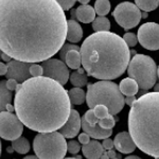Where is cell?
Wrapping results in <instances>:
<instances>
[{
    "label": "cell",
    "instance_id": "obj_40",
    "mask_svg": "<svg viewBox=\"0 0 159 159\" xmlns=\"http://www.w3.org/2000/svg\"><path fill=\"white\" fill-rule=\"evenodd\" d=\"M7 72V65L0 61V75H6Z\"/></svg>",
    "mask_w": 159,
    "mask_h": 159
},
{
    "label": "cell",
    "instance_id": "obj_42",
    "mask_svg": "<svg viewBox=\"0 0 159 159\" xmlns=\"http://www.w3.org/2000/svg\"><path fill=\"white\" fill-rule=\"evenodd\" d=\"M107 154H108V157H109V159H114V158L117 156V154H116V152H115L114 150H109V151H107Z\"/></svg>",
    "mask_w": 159,
    "mask_h": 159
},
{
    "label": "cell",
    "instance_id": "obj_33",
    "mask_svg": "<svg viewBox=\"0 0 159 159\" xmlns=\"http://www.w3.org/2000/svg\"><path fill=\"white\" fill-rule=\"evenodd\" d=\"M30 73L32 75V78H38V76H43V70L42 65L38 64H32L30 67Z\"/></svg>",
    "mask_w": 159,
    "mask_h": 159
},
{
    "label": "cell",
    "instance_id": "obj_58",
    "mask_svg": "<svg viewBox=\"0 0 159 159\" xmlns=\"http://www.w3.org/2000/svg\"><path fill=\"white\" fill-rule=\"evenodd\" d=\"M155 159H159V158H155Z\"/></svg>",
    "mask_w": 159,
    "mask_h": 159
},
{
    "label": "cell",
    "instance_id": "obj_25",
    "mask_svg": "<svg viewBox=\"0 0 159 159\" xmlns=\"http://www.w3.org/2000/svg\"><path fill=\"white\" fill-rule=\"evenodd\" d=\"M135 3L142 11L151 12L158 7L159 0H135Z\"/></svg>",
    "mask_w": 159,
    "mask_h": 159
},
{
    "label": "cell",
    "instance_id": "obj_16",
    "mask_svg": "<svg viewBox=\"0 0 159 159\" xmlns=\"http://www.w3.org/2000/svg\"><path fill=\"white\" fill-rule=\"evenodd\" d=\"M13 93L7 87V81H0V111H13L15 108L12 106Z\"/></svg>",
    "mask_w": 159,
    "mask_h": 159
},
{
    "label": "cell",
    "instance_id": "obj_34",
    "mask_svg": "<svg viewBox=\"0 0 159 159\" xmlns=\"http://www.w3.org/2000/svg\"><path fill=\"white\" fill-rule=\"evenodd\" d=\"M84 118H85L86 121L89 122V123H99V121H100L98 118L96 117V115H94L93 109H90V108H89L85 112V115H84Z\"/></svg>",
    "mask_w": 159,
    "mask_h": 159
},
{
    "label": "cell",
    "instance_id": "obj_57",
    "mask_svg": "<svg viewBox=\"0 0 159 159\" xmlns=\"http://www.w3.org/2000/svg\"><path fill=\"white\" fill-rule=\"evenodd\" d=\"M73 1H74V2H75V1H79V0H73Z\"/></svg>",
    "mask_w": 159,
    "mask_h": 159
},
{
    "label": "cell",
    "instance_id": "obj_14",
    "mask_svg": "<svg viewBox=\"0 0 159 159\" xmlns=\"http://www.w3.org/2000/svg\"><path fill=\"white\" fill-rule=\"evenodd\" d=\"M82 121V129L83 132L86 133L93 139H105L109 138L112 134L111 129H102L99 125V123H89L85 120V118H81Z\"/></svg>",
    "mask_w": 159,
    "mask_h": 159
},
{
    "label": "cell",
    "instance_id": "obj_51",
    "mask_svg": "<svg viewBox=\"0 0 159 159\" xmlns=\"http://www.w3.org/2000/svg\"><path fill=\"white\" fill-rule=\"evenodd\" d=\"M13 151H14V148H13L12 147H9V148H7V152H9V153H12Z\"/></svg>",
    "mask_w": 159,
    "mask_h": 159
},
{
    "label": "cell",
    "instance_id": "obj_31",
    "mask_svg": "<svg viewBox=\"0 0 159 159\" xmlns=\"http://www.w3.org/2000/svg\"><path fill=\"white\" fill-rule=\"evenodd\" d=\"M123 39L125 40V43H126V45L129 47H135L138 43V37L136 36L134 33H130V32L125 33L124 36H123Z\"/></svg>",
    "mask_w": 159,
    "mask_h": 159
},
{
    "label": "cell",
    "instance_id": "obj_53",
    "mask_svg": "<svg viewBox=\"0 0 159 159\" xmlns=\"http://www.w3.org/2000/svg\"><path fill=\"white\" fill-rule=\"evenodd\" d=\"M157 75L159 76V67L157 68Z\"/></svg>",
    "mask_w": 159,
    "mask_h": 159
},
{
    "label": "cell",
    "instance_id": "obj_37",
    "mask_svg": "<svg viewBox=\"0 0 159 159\" xmlns=\"http://www.w3.org/2000/svg\"><path fill=\"white\" fill-rule=\"evenodd\" d=\"M17 85H18V82H17L16 80H14V79H7V89H10L11 91L16 90Z\"/></svg>",
    "mask_w": 159,
    "mask_h": 159
},
{
    "label": "cell",
    "instance_id": "obj_41",
    "mask_svg": "<svg viewBox=\"0 0 159 159\" xmlns=\"http://www.w3.org/2000/svg\"><path fill=\"white\" fill-rule=\"evenodd\" d=\"M1 60L2 61H7V63H10L13 58L11 57L10 55H7V53H4V52H2V54H1Z\"/></svg>",
    "mask_w": 159,
    "mask_h": 159
},
{
    "label": "cell",
    "instance_id": "obj_13",
    "mask_svg": "<svg viewBox=\"0 0 159 159\" xmlns=\"http://www.w3.org/2000/svg\"><path fill=\"white\" fill-rule=\"evenodd\" d=\"M81 127L82 121L79 111L75 109H71L70 116H69L67 122L60 129V133L65 138L70 139V138H74L75 136L79 135Z\"/></svg>",
    "mask_w": 159,
    "mask_h": 159
},
{
    "label": "cell",
    "instance_id": "obj_36",
    "mask_svg": "<svg viewBox=\"0 0 159 159\" xmlns=\"http://www.w3.org/2000/svg\"><path fill=\"white\" fill-rule=\"evenodd\" d=\"M102 147L105 151H109V150H112L115 148L114 145V140L109 139V138H105L103 139V142H102Z\"/></svg>",
    "mask_w": 159,
    "mask_h": 159
},
{
    "label": "cell",
    "instance_id": "obj_26",
    "mask_svg": "<svg viewBox=\"0 0 159 159\" xmlns=\"http://www.w3.org/2000/svg\"><path fill=\"white\" fill-rule=\"evenodd\" d=\"M94 11L99 16H105L110 11V2L109 0H96L94 3Z\"/></svg>",
    "mask_w": 159,
    "mask_h": 159
},
{
    "label": "cell",
    "instance_id": "obj_21",
    "mask_svg": "<svg viewBox=\"0 0 159 159\" xmlns=\"http://www.w3.org/2000/svg\"><path fill=\"white\" fill-rule=\"evenodd\" d=\"M64 63H66V65H67L69 68L73 69V70L74 69L78 70L82 65V56H81L80 50L68 51L67 54H66V58Z\"/></svg>",
    "mask_w": 159,
    "mask_h": 159
},
{
    "label": "cell",
    "instance_id": "obj_11",
    "mask_svg": "<svg viewBox=\"0 0 159 159\" xmlns=\"http://www.w3.org/2000/svg\"><path fill=\"white\" fill-rule=\"evenodd\" d=\"M138 42L147 50H159V25L147 22L138 30Z\"/></svg>",
    "mask_w": 159,
    "mask_h": 159
},
{
    "label": "cell",
    "instance_id": "obj_18",
    "mask_svg": "<svg viewBox=\"0 0 159 159\" xmlns=\"http://www.w3.org/2000/svg\"><path fill=\"white\" fill-rule=\"evenodd\" d=\"M75 13H76V20L83 22V24H90V22H92L96 19L94 7L88 6V4L80 6L75 10Z\"/></svg>",
    "mask_w": 159,
    "mask_h": 159
},
{
    "label": "cell",
    "instance_id": "obj_44",
    "mask_svg": "<svg viewBox=\"0 0 159 159\" xmlns=\"http://www.w3.org/2000/svg\"><path fill=\"white\" fill-rule=\"evenodd\" d=\"M100 159H109L108 154H107V151H104V153L102 154V156H101V158H100Z\"/></svg>",
    "mask_w": 159,
    "mask_h": 159
},
{
    "label": "cell",
    "instance_id": "obj_39",
    "mask_svg": "<svg viewBox=\"0 0 159 159\" xmlns=\"http://www.w3.org/2000/svg\"><path fill=\"white\" fill-rule=\"evenodd\" d=\"M124 101H125V103H126L127 105L132 106V105L134 104V102L136 101V97L135 96H127V97H125Z\"/></svg>",
    "mask_w": 159,
    "mask_h": 159
},
{
    "label": "cell",
    "instance_id": "obj_12",
    "mask_svg": "<svg viewBox=\"0 0 159 159\" xmlns=\"http://www.w3.org/2000/svg\"><path fill=\"white\" fill-rule=\"evenodd\" d=\"M32 63L12 60L7 63V72L6 76L7 79H14L18 83H24L25 81L32 78L30 73V67Z\"/></svg>",
    "mask_w": 159,
    "mask_h": 159
},
{
    "label": "cell",
    "instance_id": "obj_3",
    "mask_svg": "<svg viewBox=\"0 0 159 159\" xmlns=\"http://www.w3.org/2000/svg\"><path fill=\"white\" fill-rule=\"evenodd\" d=\"M82 65L89 76L114 80L121 76L130 61L129 48L123 37L112 32H96L81 46Z\"/></svg>",
    "mask_w": 159,
    "mask_h": 159
},
{
    "label": "cell",
    "instance_id": "obj_28",
    "mask_svg": "<svg viewBox=\"0 0 159 159\" xmlns=\"http://www.w3.org/2000/svg\"><path fill=\"white\" fill-rule=\"evenodd\" d=\"M93 112L99 120H103V119H106V118H109L112 116L109 112V109L107 108V106H105V105H97L93 108Z\"/></svg>",
    "mask_w": 159,
    "mask_h": 159
},
{
    "label": "cell",
    "instance_id": "obj_10",
    "mask_svg": "<svg viewBox=\"0 0 159 159\" xmlns=\"http://www.w3.org/2000/svg\"><path fill=\"white\" fill-rule=\"evenodd\" d=\"M43 70V76L50 78L58 82L61 85H65L69 80V69L61 60L57 58H49L43 61L42 64Z\"/></svg>",
    "mask_w": 159,
    "mask_h": 159
},
{
    "label": "cell",
    "instance_id": "obj_43",
    "mask_svg": "<svg viewBox=\"0 0 159 159\" xmlns=\"http://www.w3.org/2000/svg\"><path fill=\"white\" fill-rule=\"evenodd\" d=\"M70 14H71V19L76 20V13H75V10H71V11H70Z\"/></svg>",
    "mask_w": 159,
    "mask_h": 159
},
{
    "label": "cell",
    "instance_id": "obj_55",
    "mask_svg": "<svg viewBox=\"0 0 159 159\" xmlns=\"http://www.w3.org/2000/svg\"><path fill=\"white\" fill-rule=\"evenodd\" d=\"M1 54H2V51L0 50V58H1Z\"/></svg>",
    "mask_w": 159,
    "mask_h": 159
},
{
    "label": "cell",
    "instance_id": "obj_2",
    "mask_svg": "<svg viewBox=\"0 0 159 159\" xmlns=\"http://www.w3.org/2000/svg\"><path fill=\"white\" fill-rule=\"evenodd\" d=\"M14 108L28 129L50 133L67 122L71 103L63 85L50 78L38 76L17 85Z\"/></svg>",
    "mask_w": 159,
    "mask_h": 159
},
{
    "label": "cell",
    "instance_id": "obj_24",
    "mask_svg": "<svg viewBox=\"0 0 159 159\" xmlns=\"http://www.w3.org/2000/svg\"><path fill=\"white\" fill-rule=\"evenodd\" d=\"M92 29L96 32H108L110 29L109 19L105 16H98L92 21Z\"/></svg>",
    "mask_w": 159,
    "mask_h": 159
},
{
    "label": "cell",
    "instance_id": "obj_5",
    "mask_svg": "<svg viewBox=\"0 0 159 159\" xmlns=\"http://www.w3.org/2000/svg\"><path fill=\"white\" fill-rule=\"evenodd\" d=\"M86 103L90 109L97 105H105L112 116H116L123 109L125 104L124 97L116 83L107 80H101L93 84H88Z\"/></svg>",
    "mask_w": 159,
    "mask_h": 159
},
{
    "label": "cell",
    "instance_id": "obj_50",
    "mask_svg": "<svg viewBox=\"0 0 159 159\" xmlns=\"http://www.w3.org/2000/svg\"><path fill=\"white\" fill-rule=\"evenodd\" d=\"M129 52H130V55H136V54H137V52H136V51L135 50H129Z\"/></svg>",
    "mask_w": 159,
    "mask_h": 159
},
{
    "label": "cell",
    "instance_id": "obj_20",
    "mask_svg": "<svg viewBox=\"0 0 159 159\" xmlns=\"http://www.w3.org/2000/svg\"><path fill=\"white\" fill-rule=\"evenodd\" d=\"M119 88L121 92L124 96H135L139 92V86H138L137 82L135 80L126 78L124 80H122L121 83L119 85Z\"/></svg>",
    "mask_w": 159,
    "mask_h": 159
},
{
    "label": "cell",
    "instance_id": "obj_17",
    "mask_svg": "<svg viewBox=\"0 0 159 159\" xmlns=\"http://www.w3.org/2000/svg\"><path fill=\"white\" fill-rule=\"evenodd\" d=\"M82 151L87 159H100L105 150L98 140H90L89 143L82 147Z\"/></svg>",
    "mask_w": 159,
    "mask_h": 159
},
{
    "label": "cell",
    "instance_id": "obj_15",
    "mask_svg": "<svg viewBox=\"0 0 159 159\" xmlns=\"http://www.w3.org/2000/svg\"><path fill=\"white\" fill-rule=\"evenodd\" d=\"M114 145L120 153L123 154H129L134 152L135 148H137L132 136L127 132H121L117 134L114 139Z\"/></svg>",
    "mask_w": 159,
    "mask_h": 159
},
{
    "label": "cell",
    "instance_id": "obj_54",
    "mask_svg": "<svg viewBox=\"0 0 159 159\" xmlns=\"http://www.w3.org/2000/svg\"><path fill=\"white\" fill-rule=\"evenodd\" d=\"M0 154H1V142H0Z\"/></svg>",
    "mask_w": 159,
    "mask_h": 159
},
{
    "label": "cell",
    "instance_id": "obj_7",
    "mask_svg": "<svg viewBox=\"0 0 159 159\" xmlns=\"http://www.w3.org/2000/svg\"><path fill=\"white\" fill-rule=\"evenodd\" d=\"M33 150L39 159H64L67 142L61 133H38L33 141Z\"/></svg>",
    "mask_w": 159,
    "mask_h": 159
},
{
    "label": "cell",
    "instance_id": "obj_30",
    "mask_svg": "<svg viewBox=\"0 0 159 159\" xmlns=\"http://www.w3.org/2000/svg\"><path fill=\"white\" fill-rule=\"evenodd\" d=\"M115 124H116V119L114 118V116L106 118V119H103V120H100L99 121V125L102 129H112Z\"/></svg>",
    "mask_w": 159,
    "mask_h": 159
},
{
    "label": "cell",
    "instance_id": "obj_8",
    "mask_svg": "<svg viewBox=\"0 0 159 159\" xmlns=\"http://www.w3.org/2000/svg\"><path fill=\"white\" fill-rule=\"evenodd\" d=\"M112 16L118 25L127 31L138 25L141 19V12L136 4L124 1L116 7L112 12Z\"/></svg>",
    "mask_w": 159,
    "mask_h": 159
},
{
    "label": "cell",
    "instance_id": "obj_56",
    "mask_svg": "<svg viewBox=\"0 0 159 159\" xmlns=\"http://www.w3.org/2000/svg\"><path fill=\"white\" fill-rule=\"evenodd\" d=\"M114 159H119V158H118V157H117V156H116V157H115Z\"/></svg>",
    "mask_w": 159,
    "mask_h": 159
},
{
    "label": "cell",
    "instance_id": "obj_45",
    "mask_svg": "<svg viewBox=\"0 0 159 159\" xmlns=\"http://www.w3.org/2000/svg\"><path fill=\"white\" fill-rule=\"evenodd\" d=\"M24 159H39V158H38L36 155H35V156L30 155V156H25V157Z\"/></svg>",
    "mask_w": 159,
    "mask_h": 159
},
{
    "label": "cell",
    "instance_id": "obj_23",
    "mask_svg": "<svg viewBox=\"0 0 159 159\" xmlns=\"http://www.w3.org/2000/svg\"><path fill=\"white\" fill-rule=\"evenodd\" d=\"M12 148L18 154H27L30 151V142L24 136L12 141Z\"/></svg>",
    "mask_w": 159,
    "mask_h": 159
},
{
    "label": "cell",
    "instance_id": "obj_38",
    "mask_svg": "<svg viewBox=\"0 0 159 159\" xmlns=\"http://www.w3.org/2000/svg\"><path fill=\"white\" fill-rule=\"evenodd\" d=\"M89 141H90V136L88 134H86V133H83V134H80L79 135V142L82 143V144H87V143H89Z\"/></svg>",
    "mask_w": 159,
    "mask_h": 159
},
{
    "label": "cell",
    "instance_id": "obj_22",
    "mask_svg": "<svg viewBox=\"0 0 159 159\" xmlns=\"http://www.w3.org/2000/svg\"><path fill=\"white\" fill-rule=\"evenodd\" d=\"M70 103L72 105H81L86 100V93L81 87H74L68 91Z\"/></svg>",
    "mask_w": 159,
    "mask_h": 159
},
{
    "label": "cell",
    "instance_id": "obj_9",
    "mask_svg": "<svg viewBox=\"0 0 159 159\" xmlns=\"http://www.w3.org/2000/svg\"><path fill=\"white\" fill-rule=\"evenodd\" d=\"M24 132V123L18 116L11 111H0V137L2 139L13 141L21 136Z\"/></svg>",
    "mask_w": 159,
    "mask_h": 159
},
{
    "label": "cell",
    "instance_id": "obj_46",
    "mask_svg": "<svg viewBox=\"0 0 159 159\" xmlns=\"http://www.w3.org/2000/svg\"><path fill=\"white\" fill-rule=\"evenodd\" d=\"M89 1H90V0H79V2H80V3H82V6H84V4H87Z\"/></svg>",
    "mask_w": 159,
    "mask_h": 159
},
{
    "label": "cell",
    "instance_id": "obj_4",
    "mask_svg": "<svg viewBox=\"0 0 159 159\" xmlns=\"http://www.w3.org/2000/svg\"><path fill=\"white\" fill-rule=\"evenodd\" d=\"M129 130L141 152L159 158V92L141 94L130 106Z\"/></svg>",
    "mask_w": 159,
    "mask_h": 159
},
{
    "label": "cell",
    "instance_id": "obj_32",
    "mask_svg": "<svg viewBox=\"0 0 159 159\" xmlns=\"http://www.w3.org/2000/svg\"><path fill=\"white\" fill-rule=\"evenodd\" d=\"M81 145L78 141L75 140H70L67 142V152H69L70 154H78L80 151H81Z\"/></svg>",
    "mask_w": 159,
    "mask_h": 159
},
{
    "label": "cell",
    "instance_id": "obj_48",
    "mask_svg": "<svg viewBox=\"0 0 159 159\" xmlns=\"http://www.w3.org/2000/svg\"><path fill=\"white\" fill-rule=\"evenodd\" d=\"M154 90H155L156 92H159V83L155 84V86H154Z\"/></svg>",
    "mask_w": 159,
    "mask_h": 159
},
{
    "label": "cell",
    "instance_id": "obj_6",
    "mask_svg": "<svg viewBox=\"0 0 159 159\" xmlns=\"http://www.w3.org/2000/svg\"><path fill=\"white\" fill-rule=\"evenodd\" d=\"M129 78L135 80L141 90L153 88L157 80V66L151 56L136 54L127 66Z\"/></svg>",
    "mask_w": 159,
    "mask_h": 159
},
{
    "label": "cell",
    "instance_id": "obj_47",
    "mask_svg": "<svg viewBox=\"0 0 159 159\" xmlns=\"http://www.w3.org/2000/svg\"><path fill=\"white\" fill-rule=\"evenodd\" d=\"M125 159H141V158L138 157V156H127V157H125Z\"/></svg>",
    "mask_w": 159,
    "mask_h": 159
},
{
    "label": "cell",
    "instance_id": "obj_35",
    "mask_svg": "<svg viewBox=\"0 0 159 159\" xmlns=\"http://www.w3.org/2000/svg\"><path fill=\"white\" fill-rule=\"evenodd\" d=\"M55 1L60 4L64 11H68V10H70L74 6L73 0H55Z\"/></svg>",
    "mask_w": 159,
    "mask_h": 159
},
{
    "label": "cell",
    "instance_id": "obj_49",
    "mask_svg": "<svg viewBox=\"0 0 159 159\" xmlns=\"http://www.w3.org/2000/svg\"><path fill=\"white\" fill-rule=\"evenodd\" d=\"M141 17H143V18H147V17H148V12L143 11L142 13H141Z\"/></svg>",
    "mask_w": 159,
    "mask_h": 159
},
{
    "label": "cell",
    "instance_id": "obj_27",
    "mask_svg": "<svg viewBox=\"0 0 159 159\" xmlns=\"http://www.w3.org/2000/svg\"><path fill=\"white\" fill-rule=\"evenodd\" d=\"M70 82L75 87H84L85 85H87L88 79H87V75L85 73H80L76 70L73 71V73L70 75Z\"/></svg>",
    "mask_w": 159,
    "mask_h": 159
},
{
    "label": "cell",
    "instance_id": "obj_52",
    "mask_svg": "<svg viewBox=\"0 0 159 159\" xmlns=\"http://www.w3.org/2000/svg\"><path fill=\"white\" fill-rule=\"evenodd\" d=\"M65 159H78V158H75V157H70V158H65Z\"/></svg>",
    "mask_w": 159,
    "mask_h": 159
},
{
    "label": "cell",
    "instance_id": "obj_29",
    "mask_svg": "<svg viewBox=\"0 0 159 159\" xmlns=\"http://www.w3.org/2000/svg\"><path fill=\"white\" fill-rule=\"evenodd\" d=\"M70 50H81V47L75 46V45H72V43H64V46L61 48V50L58 51V52H60V57H61V61H65L66 54H67V52Z\"/></svg>",
    "mask_w": 159,
    "mask_h": 159
},
{
    "label": "cell",
    "instance_id": "obj_19",
    "mask_svg": "<svg viewBox=\"0 0 159 159\" xmlns=\"http://www.w3.org/2000/svg\"><path fill=\"white\" fill-rule=\"evenodd\" d=\"M83 37V29L76 20L67 21V40L70 43H79Z\"/></svg>",
    "mask_w": 159,
    "mask_h": 159
},
{
    "label": "cell",
    "instance_id": "obj_1",
    "mask_svg": "<svg viewBox=\"0 0 159 159\" xmlns=\"http://www.w3.org/2000/svg\"><path fill=\"white\" fill-rule=\"evenodd\" d=\"M67 21L55 0H0V50L25 63L47 61L67 39Z\"/></svg>",
    "mask_w": 159,
    "mask_h": 159
}]
</instances>
